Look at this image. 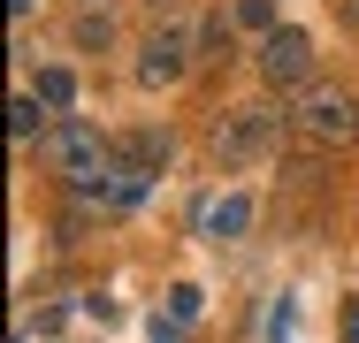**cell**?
<instances>
[{
  "instance_id": "obj_1",
  "label": "cell",
  "mask_w": 359,
  "mask_h": 343,
  "mask_svg": "<svg viewBox=\"0 0 359 343\" xmlns=\"http://www.w3.org/2000/svg\"><path fill=\"white\" fill-rule=\"evenodd\" d=\"M290 122L313 137V145H352L359 137V92H344V84H306V99H298Z\"/></svg>"
},
{
  "instance_id": "obj_2",
  "label": "cell",
  "mask_w": 359,
  "mask_h": 343,
  "mask_svg": "<svg viewBox=\"0 0 359 343\" xmlns=\"http://www.w3.org/2000/svg\"><path fill=\"white\" fill-rule=\"evenodd\" d=\"M276 130H283L276 107H229V115L215 122V160H222V168H245L252 153L276 145Z\"/></svg>"
},
{
  "instance_id": "obj_3",
  "label": "cell",
  "mask_w": 359,
  "mask_h": 343,
  "mask_svg": "<svg viewBox=\"0 0 359 343\" xmlns=\"http://www.w3.org/2000/svg\"><path fill=\"white\" fill-rule=\"evenodd\" d=\"M260 76H268L276 92H298V84L313 76V38H306L298 23H283L276 38H260Z\"/></svg>"
},
{
  "instance_id": "obj_4",
  "label": "cell",
  "mask_w": 359,
  "mask_h": 343,
  "mask_svg": "<svg viewBox=\"0 0 359 343\" xmlns=\"http://www.w3.org/2000/svg\"><path fill=\"white\" fill-rule=\"evenodd\" d=\"M184 69H191V46L176 31H153L138 46V84H184Z\"/></svg>"
},
{
  "instance_id": "obj_5",
  "label": "cell",
  "mask_w": 359,
  "mask_h": 343,
  "mask_svg": "<svg viewBox=\"0 0 359 343\" xmlns=\"http://www.w3.org/2000/svg\"><path fill=\"white\" fill-rule=\"evenodd\" d=\"M245 221H252V199H245V191H229V199H207V206H199V237H207V244L245 237Z\"/></svg>"
},
{
  "instance_id": "obj_6",
  "label": "cell",
  "mask_w": 359,
  "mask_h": 343,
  "mask_svg": "<svg viewBox=\"0 0 359 343\" xmlns=\"http://www.w3.org/2000/svg\"><path fill=\"white\" fill-rule=\"evenodd\" d=\"M168 153H176V145H168V130H138L130 145H123V168L145 183V176H161V168H168Z\"/></svg>"
},
{
  "instance_id": "obj_7",
  "label": "cell",
  "mask_w": 359,
  "mask_h": 343,
  "mask_svg": "<svg viewBox=\"0 0 359 343\" xmlns=\"http://www.w3.org/2000/svg\"><path fill=\"white\" fill-rule=\"evenodd\" d=\"M8 137H15V145L54 137V130H46V99H39V92H15V99H8Z\"/></svg>"
},
{
  "instance_id": "obj_8",
  "label": "cell",
  "mask_w": 359,
  "mask_h": 343,
  "mask_svg": "<svg viewBox=\"0 0 359 343\" xmlns=\"http://www.w3.org/2000/svg\"><path fill=\"white\" fill-rule=\"evenodd\" d=\"M107 38H115V15H107L100 0H92V8H76V46L92 54V46H107Z\"/></svg>"
},
{
  "instance_id": "obj_9",
  "label": "cell",
  "mask_w": 359,
  "mask_h": 343,
  "mask_svg": "<svg viewBox=\"0 0 359 343\" xmlns=\"http://www.w3.org/2000/svg\"><path fill=\"white\" fill-rule=\"evenodd\" d=\"M229 23H237V31H260V38H276V31H283V23H276V0H237V8H229Z\"/></svg>"
},
{
  "instance_id": "obj_10",
  "label": "cell",
  "mask_w": 359,
  "mask_h": 343,
  "mask_svg": "<svg viewBox=\"0 0 359 343\" xmlns=\"http://www.w3.org/2000/svg\"><path fill=\"white\" fill-rule=\"evenodd\" d=\"M39 99H46V107H69V99H76V76H69V69H39Z\"/></svg>"
},
{
  "instance_id": "obj_11",
  "label": "cell",
  "mask_w": 359,
  "mask_h": 343,
  "mask_svg": "<svg viewBox=\"0 0 359 343\" xmlns=\"http://www.w3.org/2000/svg\"><path fill=\"white\" fill-rule=\"evenodd\" d=\"M168 313H176V321H199V290L176 282V290H168Z\"/></svg>"
},
{
  "instance_id": "obj_12",
  "label": "cell",
  "mask_w": 359,
  "mask_h": 343,
  "mask_svg": "<svg viewBox=\"0 0 359 343\" xmlns=\"http://www.w3.org/2000/svg\"><path fill=\"white\" fill-rule=\"evenodd\" d=\"M344 343H359V298L344 305Z\"/></svg>"
},
{
  "instance_id": "obj_13",
  "label": "cell",
  "mask_w": 359,
  "mask_h": 343,
  "mask_svg": "<svg viewBox=\"0 0 359 343\" xmlns=\"http://www.w3.org/2000/svg\"><path fill=\"white\" fill-rule=\"evenodd\" d=\"M337 15H344V23H352V31H359V0H337Z\"/></svg>"
},
{
  "instance_id": "obj_14",
  "label": "cell",
  "mask_w": 359,
  "mask_h": 343,
  "mask_svg": "<svg viewBox=\"0 0 359 343\" xmlns=\"http://www.w3.org/2000/svg\"><path fill=\"white\" fill-rule=\"evenodd\" d=\"M31 8H39V0H8V15H31Z\"/></svg>"
},
{
  "instance_id": "obj_15",
  "label": "cell",
  "mask_w": 359,
  "mask_h": 343,
  "mask_svg": "<svg viewBox=\"0 0 359 343\" xmlns=\"http://www.w3.org/2000/svg\"><path fill=\"white\" fill-rule=\"evenodd\" d=\"M153 8H161V0H153Z\"/></svg>"
}]
</instances>
